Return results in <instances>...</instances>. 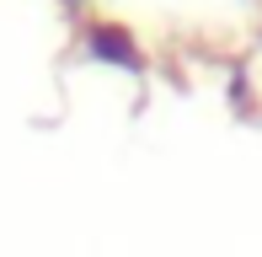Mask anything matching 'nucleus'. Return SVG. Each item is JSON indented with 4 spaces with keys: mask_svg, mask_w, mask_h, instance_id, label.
I'll list each match as a JSON object with an SVG mask.
<instances>
[{
    "mask_svg": "<svg viewBox=\"0 0 262 257\" xmlns=\"http://www.w3.org/2000/svg\"><path fill=\"white\" fill-rule=\"evenodd\" d=\"M91 43H97V54H107V59H123V65H134V54H128V43L118 38V32H97Z\"/></svg>",
    "mask_w": 262,
    "mask_h": 257,
    "instance_id": "obj_1",
    "label": "nucleus"
}]
</instances>
